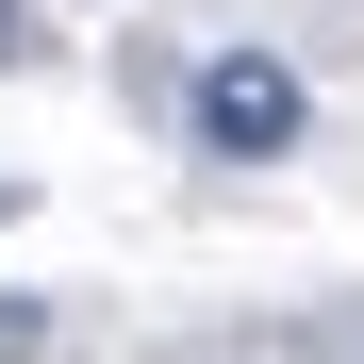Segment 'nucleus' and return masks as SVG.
<instances>
[{
    "label": "nucleus",
    "mask_w": 364,
    "mask_h": 364,
    "mask_svg": "<svg viewBox=\"0 0 364 364\" xmlns=\"http://www.w3.org/2000/svg\"><path fill=\"white\" fill-rule=\"evenodd\" d=\"M182 116H199V149H215V166H282L298 133H315V83H298L282 50H215Z\"/></svg>",
    "instance_id": "nucleus-1"
},
{
    "label": "nucleus",
    "mask_w": 364,
    "mask_h": 364,
    "mask_svg": "<svg viewBox=\"0 0 364 364\" xmlns=\"http://www.w3.org/2000/svg\"><path fill=\"white\" fill-rule=\"evenodd\" d=\"M0 215H17V182H0Z\"/></svg>",
    "instance_id": "nucleus-4"
},
{
    "label": "nucleus",
    "mask_w": 364,
    "mask_h": 364,
    "mask_svg": "<svg viewBox=\"0 0 364 364\" xmlns=\"http://www.w3.org/2000/svg\"><path fill=\"white\" fill-rule=\"evenodd\" d=\"M67 348V298H0V364H50Z\"/></svg>",
    "instance_id": "nucleus-2"
},
{
    "label": "nucleus",
    "mask_w": 364,
    "mask_h": 364,
    "mask_svg": "<svg viewBox=\"0 0 364 364\" xmlns=\"http://www.w3.org/2000/svg\"><path fill=\"white\" fill-rule=\"evenodd\" d=\"M17 67H50V33H33V0H0V83Z\"/></svg>",
    "instance_id": "nucleus-3"
}]
</instances>
